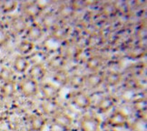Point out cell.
<instances>
[{"instance_id":"5","label":"cell","mask_w":147,"mask_h":131,"mask_svg":"<svg viewBox=\"0 0 147 131\" xmlns=\"http://www.w3.org/2000/svg\"><path fill=\"white\" fill-rule=\"evenodd\" d=\"M43 7L37 2H28L22 5V12L29 18H36L42 14Z\"/></svg>"},{"instance_id":"25","label":"cell","mask_w":147,"mask_h":131,"mask_svg":"<svg viewBox=\"0 0 147 131\" xmlns=\"http://www.w3.org/2000/svg\"><path fill=\"white\" fill-rule=\"evenodd\" d=\"M34 48H35V44L29 40H27V39L22 40L18 47V49L19 51V53L21 54V56H25L26 55L32 54Z\"/></svg>"},{"instance_id":"31","label":"cell","mask_w":147,"mask_h":131,"mask_svg":"<svg viewBox=\"0 0 147 131\" xmlns=\"http://www.w3.org/2000/svg\"><path fill=\"white\" fill-rule=\"evenodd\" d=\"M4 80V81H7L12 79V72L9 70L8 68L4 67L0 71V80Z\"/></svg>"},{"instance_id":"32","label":"cell","mask_w":147,"mask_h":131,"mask_svg":"<svg viewBox=\"0 0 147 131\" xmlns=\"http://www.w3.org/2000/svg\"><path fill=\"white\" fill-rule=\"evenodd\" d=\"M9 39L8 33L5 31L3 27L0 26V45L7 44Z\"/></svg>"},{"instance_id":"18","label":"cell","mask_w":147,"mask_h":131,"mask_svg":"<svg viewBox=\"0 0 147 131\" xmlns=\"http://www.w3.org/2000/svg\"><path fill=\"white\" fill-rule=\"evenodd\" d=\"M27 22L24 16H14L11 20V28L18 34H21L27 29Z\"/></svg>"},{"instance_id":"22","label":"cell","mask_w":147,"mask_h":131,"mask_svg":"<svg viewBox=\"0 0 147 131\" xmlns=\"http://www.w3.org/2000/svg\"><path fill=\"white\" fill-rule=\"evenodd\" d=\"M146 48L145 45H135L131 48L127 52V56L131 59H139L145 56Z\"/></svg>"},{"instance_id":"11","label":"cell","mask_w":147,"mask_h":131,"mask_svg":"<svg viewBox=\"0 0 147 131\" xmlns=\"http://www.w3.org/2000/svg\"><path fill=\"white\" fill-rule=\"evenodd\" d=\"M59 20L60 18H58L56 12H48L42 18L40 25L42 26L43 28L52 30L55 26H57L59 24Z\"/></svg>"},{"instance_id":"14","label":"cell","mask_w":147,"mask_h":131,"mask_svg":"<svg viewBox=\"0 0 147 131\" xmlns=\"http://www.w3.org/2000/svg\"><path fill=\"white\" fill-rule=\"evenodd\" d=\"M41 107L43 112L47 116L53 117L55 114L61 111V106L57 100H45L41 105Z\"/></svg>"},{"instance_id":"21","label":"cell","mask_w":147,"mask_h":131,"mask_svg":"<svg viewBox=\"0 0 147 131\" xmlns=\"http://www.w3.org/2000/svg\"><path fill=\"white\" fill-rule=\"evenodd\" d=\"M105 41V37L100 33L91 34L86 38V45L90 48H97L103 45Z\"/></svg>"},{"instance_id":"27","label":"cell","mask_w":147,"mask_h":131,"mask_svg":"<svg viewBox=\"0 0 147 131\" xmlns=\"http://www.w3.org/2000/svg\"><path fill=\"white\" fill-rule=\"evenodd\" d=\"M27 58L30 62V65H44V62L47 60V55L43 52H40V51H36V52L28 56Z\"/></svg>"},{"instance_id":"15","label":"cell","mask_w":147,"mask_h":131,"mask_svg":"<svg viewBox=\"0 0 147 131\" xmlns=\"http://www.w3.org/2000/svg\"><path fill=\"white\" fill-rule=\"evenodd\" d=\"M104 65V58L99 55L89 56L86 62V68L92 72H97Z\"/></svg>"},{"instance_id":"7","label":"cell","mask_w":147,"mask_h":131,"mask_svg":"<svg viewBox=\"0 0 147 131\" xmlns=\"http://www.w3.org/2000/svg\"><path fill=\"white\" fill-rule=\"evenodd\" d=\"M53 122L62 128H70L73 125L72 117L63 111H59L53 116Z\"/></svg>"},{"instance_id":"16","label":"cell","mask_w":147,"mask_h":131,"mask_svg":"<svg viewBox=\"0 0 147 131\" xmlns=\"http://www.w3.org/2000/svg\"><path fill=\"white\" fill-rule=\"evenodd\" d=\"M69 34V28L67 27L65 25H62L58 24L57 26H55L51 32V36L55 39V40L57 41H63L65 40L68 37Z\"/></svg>"},{"instance_id":"13","label":"cell","mask_w":147,"mask_h":131,"mask_svg":"<svg viewBox=\"0 0 147 131\" xmlns=\"http://www.w3.org/2000/svg\"><path fill=\"white\" fill-rule=\"evenodd\" d=\"M46 67L42 64L38 65H32L29 68H28V77L30 78L36 80V82L38 80H42L44 77L46 76Z\"/></svg>"},{"instance_id":"6","label":"cell","mask_w":147,"mask_h":131,"mask_svg":"<svg viewBox=\"0 0 147 131\" xmlns=\"http://www.w3.org/2000/svg\"><path fill=\"white\" fill-rule=\"evenodd\" d=\"M39 88L46 100H56L59 95V88L53 83H43Z\"/></svg>"},{"instance_id":"4","label":"cell","mask_w":147,"mask_h":131,"mask_svg":"<svg viewBox=\"0 0 147 131\" xmlns=\"http://www.w3.org/2000/svg\"><path fill=\"white\" fill-rule=\"evenodd\" d=\"M71 101L74 105L80 109H86L90 107L92 104L91 98L86 93L82 92V91L74 93L71 98Z\"/></svg>"},{"instance_id":"12","label":"cell","mask_w":147,"mask_h":131,"mask_svg":"<svg viewBox=\"0 0 147 131\" xmlns=\"http://www.w3.org/2000/svg\"><path fill=\"white\" fill-rule=\"evenodd\" d=\"M66 64V58L62 54L55 55L52 56L47 62V66L50 69L55 71H58L61 69H64V67Z\"/></svg>"},{"instance_id":"29","label":"cell","mask_w":147,"mask_h":131,"mask_svg":"<svg viewBox=\"0 0 147 131\" xmlns=\"http://www.w3.org/2000/svg\"><path fill=\"white\" fill-rule=\"evenodd\" d=\"M103 14L105 16H114L116 14L117 12V7L114 4V3H106L105 5H104L103 7Z\"/></svg>"},{"instance_id":"26","label":"cell","mask_w":147,"mask_h":131,"mask_svg":"<svg viewBox=\"0 0 147 131\" xmlns=\"http://www.w3.org/2000/svg\"><path fill=\"white\" fill-rule=\"evenodd\" d=\"M76 11L73 9L71 4H65L61 5V7L58 8V10L56 11V14H57L58 18L60 19H66V18H69L70 16H73V14L75 13Z\"/></svg>"},{"instance_id":"28","label":"cell","mask_w":147,"mask_h":131,"mask_svg":"<svg viewBox=\"0 0 147 131\" xmlns=\"http://www.w3.org/2000/svg\"><path fill=\"white\" fill-rule=\"evenodd\" d=\"M68 78H69V75L64 69L55 71V76H54V79H55V80L57 82V83L61 84V85H65V84H67V82H68Z\"/></svg>"},{"instance_id":"19","label":"cell","mask_w":147,"mask_h":131,"mask_svg":"<svg viewBox=\"0 0 147 131\" xmlns=\"http://www.w3.org/2000/svg\"><path fill=\"white\" fill-rule=\"evenodd\" d=\"M122 75L119 72L109 71L105 74L104 82L109 87H115L122 81Z\"/></svg>"},{"instance_id":"8","label":"cell","mask_w":147,"mask_h":131,"mask_svg":"<svg viewBox=\"0 0 147 131\" xmlns=\"http://www.w3.org/2000/svg\"><path fill=\"white\" fill-rule=\"evenodd\" d=\"M116 104V98L114 96H105L102 98L96 105V110L99 113H106L112 109Z\"/></svg>"},{"instance_id":"17","label":"cell","mask_w":147,"mask_h":131,"mask_svg":"<svg viewBox=\"0 0 147 131\" xmlns=\"http://www.w3.org/2000/svg\"><path fill=\"white\" fill-rule=\"evenodd\" d=\"M14 69L18 73H25L30 67V62L27 56H18L13 62Z\"/></svg>"},{"instance_id":"30","label":"cell","mask_w":147,"mask_h":131,"mask_svg":"<svg viewBox=\"0 0 147 131\" xmlns=\"http://www.w3.org/2000/svg\"><path fill=\"white\" fill-rule=\"evenodd\" d=\"M16 7H18V2L12 1V0H9V1H4L1 4V9L5 13L12 12V11H14L16 8Z\"/></svg>"},{"instance_id":"1","label":"cell","mask_w":147,"mask_h":131,"mask_svg":"<svg viewBox=\"0 0 147 131\" xmlns=\"http://www.w3.org/2000/svg\"><path fill=\"white\" fill-rule=\"evenodd\" d=\"M18 88L21 94L26 96V98H32V96H36L39 91V85L38 82L26 77L22 78L18 83Z\"/></svg>"},{"instance_id":"10","label":"cell","mask_w":147,"mask_h":131,"mask_svg":"<svg viewBox=\"0 0 147 131\" xmlns=\"http://www.w3.org/2000/svg\"><path fill=\"white\" fill-rule=\"evenodd\" d=\"M105 74L102 72H92L86 77V86L91 89L99 88L104 82Z\"/></svg>"},{"instance_id":"3","label":"cell","mask_w":147,"mask_h":131,"mask_svg":"<svg viewBox=\"0 0 147 131\" xmlns=\"http://www.w3.org/2000/svg\"><path fill=\"white\" fill-rule=\"evenodd\" d=\"M106 123L112 128H122L128 124V116L123 111L116 110L108 117Z\"/></svg>"},{"instance_id":"20","label":"cell","mask_w":147,"mask_h":131,"mask_svg":"<svg viewBox=\"0 0 147 131\" xmlns=\"http://www.w3.org/2000/svg\"><path fill=\"white\" fill-rule=\"evenodd\" d=\"M29 125L33 131H42L46 126V119L40 115H32L29 117Z\"/></svg>"},{"instance_id":"9","label":"cell","mask_w":147,"mask_h":131,"mask_svg":"<svg viewBox=\"0 0 147 131\" xmlns=\"http://www.w3.org/2000/svg\"><path fill=\"white\" fill-rule=\"evenodd\" d=\"M44 34V28L40 24L37 23H34L31 26H29L26 29V37L27 40H29L31 42H36L39 40Z\"/></svg>"},{"instance_id":"2","label":"cell","mask_w":147,"mask_h":131,"mask_svg":"<svg viewBox=\"0 0 147 131\" xmlns=\"http://www.w3.org/2000/svg\"><path fill=\"white\" fill-rule=\"evenodd\" d=\"M101 122L99 118L94 116H84L81 120L79 127L81 131H99Z\"/></svg>"},{"instance_id":"24","label":"cell","mask_w":147,"mask_h":131,"mask_svg":"<svg viewBox=\"0 0 147 131\" xmlns=\"http://www.w3.org/2000/svg\"><path fill=\"white\" fill-rule=\"evenodd\" d=\"M68 83L74 88H81L86 86V76L81 74H75V75L69 76Z\"/></svg>"},{"instance_id":"23","label":"cell","mask_w":147,"mask_h":131,"mask_svg":"<svg viewBox=\"0 0 147 131\" xmlns=\"http://www.w3.org/2000/svg\"><path fill=\"white\" fill-rule=\"evenodd\" d=\"M16 90V82L11 79V80H7V81H4V84L1 87V94L5 96V98H10L12 96Z\"/></svg>"}]
</instances>
